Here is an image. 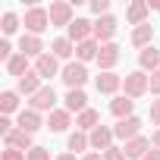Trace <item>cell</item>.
I'll return each mask as SVG.
<instances>
[{
    "label": "cell",
    "instance_id": "obj_1",
    "mask_svg": "<svg viewBox=\"0 0 160 160\" xmlns=\"http://www.w3.org/2000/svg\"><path fill=\"white\" fill-rule=\"evenodd\" d=\"M151 91V75L148 72H129L126 78H122V94L126 98H132V101H138V98H144Z\"/></svg>",
    "mask_w": 160,
    "mask_h": 160
},
{
    "label": "cell",
    "instance_id": "obj_2",
    "mask_svg": "<svg viewBox=\"0 0 160 160\" xmlns=\"http://www.w3.org/2000/svg\"><path fill=\"white\" fill-rule=\"evenodd\" d=\"M22 25H25V35H38L41 38V32H47V25H50V13L44 7H28Z\"/></svg>",
    "mask_w": 160,
    "mask_h": 160
},
{
    "label": "cell",
    "instance_id": "obj_3",
    "mask_svg": "<svg viewBox=\"0 0 160 160\" xmlns=\"http://www.w3.org/2000/svg\"><path fill=\"white\" fill-rule=\"evenodd\" d=\"M60 78L66 82V88L69 91H75V88H82L85 82H88V69H85V63H66L63 66V72H60Z\"/></svg>",
    "mask_w": 160,
    "mask_h": 160
},
{
    "label": "cell",
    "instance_id": "obj_4",
    "mask_svg": "<svg viewBox=\"0 0 160 160\" xmlns=\"http://www.w3.org/2000/svg\"><path fill=\"white\" fill-rule=\"evenodd\" d=\"M66 38H69L72 44H85V41H91V38H94V22H88V19H75V22L66 28Z\"/></svg>",
    "mask_w": 160,
    "mask_h": 160
},
{
    "label": "cell",
    "instance_id": "obj_5",
    "mask_svg": "<svg viewBox=\"0 0 160 160\" xmlns=\"http://www.w3.org/2000/svg\"><path fill=\"white\" fill-rule=\"evenodd\" d=\"M50 25H72L75 22V16H72V3H66V0H53V3H50Z\"/></svg>",
    "mask_w": 160,
    "mask_h": 160
},
{
    "label": "cell",
    "instance_id": "obj_6",
    "mask_svg": "<svg viewBox=\"0 0 160 160\" xmlns=\"http://www.w3.org/2000/svg\"><path fill=\"white\" fill-rule=\"evenodd\" d=\"M53 104H57V91H53V85H44V88H41V91L28 101V107H32V110H38V113H41V110L53 113V110H57Z\"/></svg>",
    "mask_w": 160,
    "mask_h": 160
},
{
    "label": "cell",
    "instance_id": "obj_7",
    "mask_svg": "<svg viewBox=\"0 0 160 160\" xmlns=\"http://www.w3.org/2000/svg\"><path fill=\"white\" fill-rule=\"evenodd\" d=\"M113 129L110 126H98L91 135H88V141H91V151H98V154H104V151H110L113 148Z\"/></svg>",
    "mask_w": 160,
    "mask_h": 160
},
{
    "label": "cell",
    "instance_id": "obj_8",
    "mask_svg": "<svg viewBox=\"0 0 160 160\" xmlns=\"http://www.w3.org/2000/svg\"><path fill=\"white\" fill-rule=\"evenodd\" d=\"M119 44H101V53H98V66H101V72H113V66L119 63Z\"/></svg>",
    "mask_w": 160,
    "mask_h": 160
},
{
    "label": "cell",
    "instance_id": "obj_9",
    "mask_svg": "<svg viewBox=\"0 0 160 160\" xmlns=\"http://www.w3.org/2000/svg\"><path fill=\"white\" fill-rule=\"evenodd\" d=\"M113 135H116V138H122V141H132V138H138V135H141V119H138V116L119 119V122L113 126Z\"/></svg>",
    "mask_w": 160,
    "mask_h": 160
},
{
    "label": "cell",
    "instance_id": "obj_10",
    "mask_svg": "<svg viewBox=\"0 0 160 160\" xmlns=\"http://www.w3.org/2000/svg\"><path fill=\"white\" fill-rule=\"evenodd\" d=\"M113 35H116V19L107 13V16H101V19L94 22V41H98V44H110Z\"/></svg>",
    "mask_w": 160,
    "mask_h": 160
},
{
    "label": "cell",
    "instance_id": "obj_11",
    "mask_svg": "<svg viewBox=\"0 0 160 160\" xmlns=\"http://www.w3.org/2000/svg\"><path fill=\"white\" fill-rule=\"evenodd\" d=\"M41 126H44V122H41V113H38V110H32V107H28V110H19V116H16V129L35 135Z\"/></svg>",
    "mask_w": 160,
    "mask_h": 160
},
{
    "label": "cell",
    "instance_id": "obj_12",
    "mask_svg": "<svg viewBox=\"0 0 160 160\" xmlns=\"http://www.w3.org/2000/svg\"><path fill=\"white\" fill-rule=\"evenodd\" d=\"M35 72H38L41 78H53V75H60L63 69H60V60H57L53 53H44V57L35 60Z\"/></svg>",
    "mask_w": 160,
    "mask_h": 160
},
{
    "label": "cell",
    "instance_id": "obj_13",
    "mask_svg": "<svg viewBox=\"0 0 160 160\" xmlns=\"http://www.w3.org/2000/svg\"><path fill=\"white\" fill-rule=\"evenodd\" d=\"M41 88H44V78H41L38 72H28V75H22V78H19V85H16V91H19V94H25L28 101H32V98H35Z\"/></svg>",
    "mask_w": 160,
    "mask_h": 160
},
{
    "label": "cell",
    "instance_id": "obj_14",
    "mask_svg": "<svg viewBox=\"0 0 160 160\" xmlns=\"http://www.w3.org/2000/svg\"><path fill=\"white\" fill-rule=\"evenodd\" d=\"M154 144H151V138H144V135H138V138H132V141H126V157L129 160H144V154L151 151Z\"/></svg>",
    "mask_w": 160,
    "mask_h": 160
},
{
    "label": "cell",
    "instance_id": "obj_15",
    "mask_svg": "<svg viewBox=\"0 0 160 160\" xmlns=\"http://www.w3.org/2000/svg\"><path fill=\"white\" fill-rule=\"evenodd\" d=\"M94 85H98L101 94H116V91L122 88V75H116V72H101V75L94 78Z\"/></svg>",
    "mask_w": 160,
    "mask_h": 160
},
{
    "label": "cell",
    "instance_id": "obj_16",
    "mask_svg": "<svg viewBox=\"0 0 160 160\" xmlns=\"http://www.w3.org/2000/svg\"><path fill=\"white\" fill-rule=\"evenodd\" d=\"M63 104H66V110L69 113H85L88 110V94L82 91V88H75V91H66V98H63Z\"/></svg>",
    "mask_w": 160,
    "mask_h": 160
},
{
    "label": "cell",
    "instance_id": "obj_17",
    "mask_svg": "<svg viewBox=\"0 0 160 160\" xmlns=\"http://www.w3.org/2000/svg\"><path fill=\"white\" fill-rule=\"evenodd\" d=\"M19 53L28 57V60H32V57H35V60L44 57V44H41V38H38V35H22V41H19Z\"/></svg>",
    "mask_w": 160,
    "mask_h": 160
},
{
    "label": "cell",
    "instance_id": "obj_18",
    "mask_svg": "<svg viewBox=\"0 0 160 160\" xmlns=\"http://www.w3.org/2000/svg\"><path fill=\"white\" fill-rule=\"evenodd\" d=\"M69 126H72V113H69L66 107H63V110L57 107V110L47 116V126H44V129H50V132H66Z\"/></svg>",
    "mask_w": 160,
    "mask_h": 160
},
{
    "label": "cell",
    "instance_id": "obj_19",
    "mask_svg": "<svg viewBox=\"0 0 160 160\" xmlns=\"http://www.w3.org/2000/svg\"><path fill=\"white\" fill-rule=\"evenodd\" d=\"M132 110H135V101H132V98H126V94H116V98L110 101V113H113L116 119H129V116H132Z\"/></svg>",
    "mask_w": 160,
    "mask_h": 160
},
{
    "label": "cell",
    "instance_id": "obj_20",
    "mask_svg": "<svg viewBox=\"0 0 160 160\" xmlns=\"http://www.w3.org/2000/svg\"><path fill=\"white\" fill-rule=\"evenodd\" d=\"M3 138H7V148H19V151H25V154H28L32 148H38V144L32 141V135H28V132H22V129H13V132H10V135H3Z\"/></svg>",
    "mask_w": 160,
    "mask_h": 160
},
{
    "label": "cell",
    "instance_id": "obj_21",
    "mask_svg": "<svg viewBox=\"0 0 160 160\" xmlns=\"http://www.w3.org/2000/svg\"><path fill=\"white\" fill-rule=\"evenodd\" d=\"M98 126H101V113L91 110V107H88L85 113H78V116H75V129H78V132H88V135H91Z\"/></svg>",
    "mask_w": 160,
    "mask_h": 160
},
{
    "label": "cell",
    "instance_id": "obj_22",
    "mask_svg": "<svg viewBox=\"0 0 160 160\" xmlns=\"http://www.w3.org/2000/svg\"><path fill=\"white\" fill-rule=\"evenodd\" d=\"M138 66H141V72H157L160 69V50L157 47H144L138 53Z\"/></svg>",
    "mask_w": 160,
    "mask_h": 160
},
{
    "label": "cell",
    "instance_id": "obj_23",
    "mask_svg": "<svg viewBox=\"0 0 160 160\" xmlns=\"http://www.w3.org/2000/svg\"><path fill=\"white\" fill-rule=\"evenodd\" d=\"M148 13H151V7L144 3V0H135V3H129V10H126V19H129V22L138 28V25H144Z\"/></svg>",
    "mask_w": 160,
    "mask_h": 160
},
{
    "label": "cell",
    "instance_id": "obj_24",
    "mask_svg": "<svg viewBox=\"0 0 160 160\" xmlns=\"http://www.w3.org/2000/svg\"><path fill=\"white\" fill-rule=\"evenodd\" d=\"M98 53H101V44L91 38V41H85V44H75V60L78 63H88V60H98Z\"/></svg>",
    "mask_w": 160,
    "mask_h": 160
},
{
    "label": "cell",
    "instance_id": "obj_25",
    "mask_svg": "<svg viewBox=\"0 0 160 160\" xmlns=\"http://www.w3.org/2000/svg\"><path fill=\"white\" fill-rule=\"evenodd\" d=\"M50 53H53L57 60H69V57L75 53V44H72L69 38H53V41H50Z\"/></svg>",
    "mask_w": 160,
    "mask_h": 160
},
{
    "label": "cell",
    "instance_id": "obj_26",
    "mask_svg": "<svg viewBox=\"0 0 160 160\" xmlns=\"http://www.w3.org/2000/svg\"><path fill=\"white\" fill-rule=\"evenodd\" d=\"M66 144H69V154H85V151L91 148V141H88V132H78V129L69 135V141H66Z\"/></svg>",
    "mask_w": 160,
    "mask_h": 160
},
{
    "label": "cell",
    "instance_id": "obj_27",
    "mask_svg": "<svg viewBox=\"0 0 160 160\" xmlns=\"http://www.w3.org/2000/svg\"><path fill=\"white\" fill-rule=\"evenodd\" d=\"M151 38H154V25H148V22H144V25H138V28L132 32V44H135V47H141V50H144V47H151Z\"/></svg>",
    "mask_w": 160,
    "mask_h": 160
},
{
    "label": "cell",
    "instance_id": "obj_28",
    "mask_svg": "<svg viewBox=\"0 0 160 160\" xmlns=\"http://www.w3.org/2000/svg\"><path fill=\"white\" fill-rule=\"evenodd\" d=\"M7 72H10V75H19V78H22V75H28V57L16 53V57L7 63Z\"/></svg>",
    "mask_w": 160,
    "mask_h": 160
},
{
    "label": "cell",
    "instance_id": "obj_29",
    "mask_svg": "<svg viewBox=\"0 0 160 160\" xmlns=\"http://www.w3.org/2000/svg\"><path fill=\"white\" fill-rule=\"evenodd\" d=\"M0 110H3V116L16 113L19 110V91H3V94H0Z\"/></svg>",
    "mask_w": 160,
    "mask_h": 160
},
{
    "label": "cell",
    "instance_id": "obj_30",
    "mask_svg": "<svg viewBox=\"0 0 160 160\" xmlns=\"http://www.w3.org/2000/svg\"><path fill=\"white\" fill-rule=\"evenodd\" d=\"M0 28H3V35L10 38V35L19 28V16H16V13H3V19H0Z\"/></svg>",
    "mask_w": 160,
    "mask_h": 160
},
{
    "label": "cell",
    "instance_id": "obj_31",
    "mask_svg": "<svg viewBox=\"0 0 160 160\" xmlns=\"http://www.w3.org/2000/svg\"><path fill=\"white\" fill-rule=\"evenodd\" d=\"M107 10H110V0H91V13L101 19V16H107Z\"/></svg>",
    "mask_w": 160,
    "mask_h": 160
},
{
    "label": "cell",
    "instance_id": "obj_32",
    "mask_svg": "<svg viewBox=\"0 0 160 160\" xmlns=\"http://www.w3.org/2000/svg\"><path fill=\"white\" fill-rule=\"evenodd\" d=\"M3 160H28V154L19 151V148H7V151H3Z\"/></svg>",
    "mask_w": 160,
    "mask_h": 160
},
{
    "label": "cell",
    "instance_id": "obj_33",
    "mask_svg": "<svg viewBox=\"0 0 160 160\" xmlns=\"http://www.w3.org/2000/svg\"><path fill=\"white\" fill-rule=\"evenodd\" d=\"M104 160H129V157L122 148H110V151H104Z\"/></svg>",
    "mask_w": 160,
    "mask_h": 160
},
{
    "label": "cell",
    "instance_id": "obj_34",
    "mask_svg": "<svg viewBox=\"0 0 160 160\" xmlns=\"http://www.w3.org/2000/svg\"><path fill=\"white\" fill-rule=\"evenodd\" d=\"M28 160H50V151L47 148H32L28 151Z\"/></svg>",
    "mask_w": 160,
    "mask_h": 160
},
{
    "label": "cell",
    "instance_id": "obj_35",
    "mask_svg": "<svg viewBox=\"0 0 160 160\" xmlns=\"http://www.w3.org/2000/svg\"><path fill=\"white\" fill-rule=\"evenodd\" d=\"M151 122H154V126H160V98H157V101H151Z\"/></svg>",
    "mask_w": 160,
    "mask_h": 160
},
{
    "label": "cell",
    "instance_id": "obj_36",
    "mask_svg": "<svg viewBox=\"0 0 160 160\" xmlns=\"http://www.w3.org/2000/svg\"><path fill=\"white\" fill-rule=\"evenodd\" d=\"M151 94H157V98H160V69H157V72H151Z\"/></svg>",
    "mask_w": 160,
    "mask_h": 160
},
{
    "label": "cell",
    "instance_id": "obj_37",
    "mask_svg": "<svg viewBox=\"0 0 160 160\" xmlns=\"http://www.w3.org/2000/svg\"><path fill=\"white\" fill-rule=\"evenodd\" d=\"M0 132H3V135H10V132H13V122H10V116H0Z\"/></svg>",
    "mask_w": 160,
    "mask_h": 160
},
{
    "label": "cell",
    "instance_id": "obj_38",
    "mask_svg": "<svg viewBox=\"0 0 160 160\" xmlns=\"http://www.w3.org/2000/svg\"><path fill=\"white\" fill-rule=\"evenodd\" d=\"M144 160H160V148H151V151L144 154Z\"/></svg>",
    "mask_w": 160,
    "mask_h": 160
},
{
    "label": "cell",
    "instance_id": "obj_39",
    "mask_svg": "<svg viewBox=\"0 0 160 160\" xmlns=\"http://www.w3.org/2000/svg\"><path fill=\"white\" fill-rule=\"evenodd\" d=\"M82 160H104V154H98V151H88Z\"/></svg>",
    "mask_w": 160,
    "mask_h": 160
},
{
    "label": "cell",
    "instance_id": "obj_40",
    "mask_svg": "<svg viewBox=\"0 0 160 160\" xmlns=\"http://www.w3.org/2000/svg\"><path fill=\"white\" fill-rule=\"evenodd\" d=\"M151 144H154V148H160V129H157V132L151 135Z\"/></svg>",
    "mask_w": 160,
    "mask_h": 160
},
{
    "label": "cell",
    "instance_id": "obj_41",
    "mask_svg": "<svg viewBox=\"0 0 160 160\" xmlns=\"http://www.w3.org/2000/svg\"><path fill=\"white\" fill-rule=\"evenodd\" d=\"M53 160H75V154H60V157H53Z\"/></svg>",
    "mask_w": 160,
    "mask_h": 160
},
{
    "label": "cell",
    "instance_id": "obj_42",
    "mask_svg": "<svg viewBox=\"0 0 160 160\" xmlns=\"http://www.w3.org/2000/svg\"><path fill=\"white\" fill-rule=\"evenodd\" d=\"M148 7L151 10H160V0H148Z\"/></svg>",
    "mask_w": 160,
    "mask_h": 160
}]
</instances>
